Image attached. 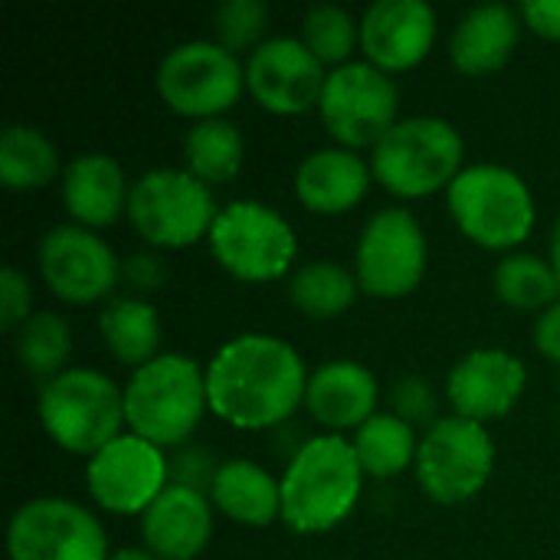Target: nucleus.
Segmentation results:
<instances>
[{
    "label": "nucleus",
    "instance_id": "obj_1",
    "mask_svg": "<svg viewBox=\"0 0 560 560\" xmlns=\"http://www.w3.org/2000/svg\"><path fill=\"white\" fill-rule=\"evenodd\" d=\"M305 387L308 374L299 351L276 335H236L207 368L210 410L240 430L285 423L305 404Z\"/></svg>",
    "mask_w": 560,
    "mask_h": 560
},
{
    "label": "nucleus",
    "instance_id": "obj_2",
    "mask_svg": "<svg viewBox=\"0 0 560 560\" xmlns=\"http://www.w3.org/2000/svg\"><path fill=\"white\" fill-rule=\"evenodd\" d=\"M361 482L354 443L338 433L305 440L282 476V522L299 535L331 532L358 505Z\"/></svg>",
    "mask_w": 560,
    "mask_h": 560
},
{
    "label": "nucleus",
    "instance_id": "obj_3",
    "mask_svg": "<svg viewBox=\"0 0 560 560\" xmlns=\"http://www.w3.org/2000/svg\"><path fill=\"white\" fill-rule=\"evenodd\" d=\"M207 407V371L187 354H158L125 384V423L154 446H180Z\"/></svg>",
    "mask_w": 560,
    "mask_h": 560
},
{
    "label": "nucleus",
    "instance_id": "obj_4",
    "mask_svg": "<svg viewBox=\"0 0 560 560\" xmlns=\"http://www.w3.org/2000/svg\"><path fill=\"white\" fill-rule=\"evenodd\" d=\"M39 423L56 446L92 459L121 436L125 390L95 368H66L59 377L43 384Z\"/></svg>",
    "mask_w": 560,
    "mask_h": 560
},
{
    "label": "nucleus",
    "instance_id": "obj_5",
    "mask_svg": "<svg viewBox=\"0 0 560 560\" xmlns=\"http://www.w3.org/2000/svg\"><path fill=\"white\" fill-rule=\"evenodd\" d=\"M463 164V135L436 115L400 118L371 158L374 177L397 197H427L450 187Z\"/></svg>",
    "mask_w": 560,
    "mask_h": 560
},
{
    "label": "nucleus",
    "instance_id": "obj_6",
    "mask_svg": "<svg viewBox=\"0 0 560 560\" xmlns=\"http://www.w3.org/2000/svg\"><path fill=\"white\" fill-rule=\"evenodd\" d=\"M456 226L486 249H512L535 226V197L528 184L502 164H472L446 190Z\"/></svg>",
    "mask_w": 560,
    "mask_h": 560
},
{
    "label": "nucleus",
    "instance_id": "obj_7",
    "mask_svg": "<svg viewBox=\"0 0 560 560\" xmlns=\"http://www.w3.org/2000/svg\"><path fill=\"white\" fill-rule=\"evenodd\" d=\"M125 213L138 236H144L151 246L180 249L200 236H210L220 210L210 187L190 171L154 167L131 184Z\"/></svg>",
    "mask_w": 560,
    "mask_h": 560
},
{
    "label": "nucleus",
    "instance_id": "obj_8",
    "mask_svg": "<svg viewBox=\"0 0 560 560\" xmlns=\"http://www.w3.org/2000/svg\"><path fill=\"white\" fill-rule=\"evenodd\" d=\"M210 249L230 276L269 282L289 272L299 243L292 223L279 210L259 200H233L210 226Z\"/></svg>",
    "mask_w": 560,
    "mask_h": 560
},
{
    "label": "nucleus",
    "instance_id": "obj_9",
    "mask_svg": "<svg viewBox=\"0 0 560 560\" xmlns=\"http://www.w3.org/2000/svg\"><path fill=\"white\" fill-rule=\"evenodd\" d=\"M417 479L440 505H463L482 492L495 466L489 430L459 413L440 417L417 450Z\"/></svg>",
    "mask_w": 560,
    "mask_h": 560
},
{
    "label": "nucleus",
    "instance_id": "obj_10",
    "mask_svg": "<svg viewBox=\"0 0 560 560\" xmlns=\"http://www.w3.org/2000/svg\"><path fill=\"white\" fill-rule=\"evenodd\" d=\"M246 85V69L240 59L210 39H187L174 46L158 66V92L177 112L197 121L220 118L236 105Z\"/></svg>",
    "mask_w": 560,
    "mask_h": 560
},
{
    "label": "nucleus",
    "instance_id": "obj_11",
    "mask_svg": "<svg viewBox=\"0 0 560 560\" xmlns=\"http://www.w3.org/2000/svg\"><path fill=\"white\" fill-rule=\"evenodd\" d=\"M427 272V236L420 220L404 207L377 210L358 240L354 276L368 295H410Z\"/></svg>",
    "mask_w": 560,
    "mask_h": 560
},
{
    "label": "nucleus",
    "instance_id": "obj_12",
    "mask_svg": "<svg viewBox=\"0 0 560 560\" xmlns=\"http://www.w3.org/2000/svg\"><path fill=\"white\" fill-rule=\"evenodd\" d=\"M400 92L394 79L371 62H345L328 72L318 112L325 128L345 148L377 144L397 125Z\"/></svg>",
    "mask_w": 560,
    "mask_h": 560
},
{
    "label": "nucleus",
    "instance_id": "obj_13",
    "mask_svg": "<svg viewBox=\"0 0 560 560\" xmlns=\"http://www.w3.org/2000/svg\"><path fill=\"white\" fill-rule=\"evenodd\" d=\"M105 528L82 505L46 495L20 505L7 528L10 560H108Z\"/></svg>",
    "mask_w": 560,
    "mask_h": 560
},
{
    "label": "nucleus",
    "instance_id": "obj_14",
    "mask_svg": "<svg viewBox=\"0 0 560 560\" xmlns=\"http://www.w3.org/2000/svg\"><path fill=\"white\" fill-rule=\"evenodd\" d=\"M171 463L161 446L128 433L112 440L89 459L85 486L89 495L115 515H144L148 505L167 489Z\"/></svg>",
    "mask_w": 560,
    "mask_h": 560
},
{
    "label": "nucleus",
    "instance_id": "obj_15",
    "mask_svg": "<svg viewBox=\"0 0 560 560\" xmlns=\"http://www.w3.org/2000/svg\"><path fill=\"white\" fill-rule=\"evenodd\" d=\"M39 272L52 295L89 305L115 289L121 262L112 246L89 226L62 223L46 230V236L39 240Z\"/></svg>",
    "mask_w": 560,
    "mask_h": 560
},
{
    "label": "nucleus",
    "instance_id": "obj_16",
    "mask_svg": "<svg viewBox=\"0 0 560 560\" xmlns=\"http://www.w3.org/2000/svg\"><path fill=\"white\" fill-rule=\"evenodd\" d=\"M325 62L295 36H269L249 52L246 85L256 102L276 115H302L322 102L328 72Z\"/></svg>",
    "mask_w": 560,
    "mask_h": 560
},
{
    "label": "nucleus",
    "instance_id": "obj_17",
    "mask_svg": "<svg viewBox=\"0 0 560 560\" xmlns=\"http://www.w3.org/2000/svg\"><path fill=\"white\" fill-rule=\"evenodd\" d=\"M525 381V364L515 354L499 348H479L453 364L446 397L466 420H499L518 404Z\"/></svg>",
    "mask_w": 560,
    "mask_h": 560
},
{
    "label": "nucleus",
    "instance_id": "obj_18",
    "mask_svg": "<svg viewBox=\"0 0 560 560\" xmlns=\"http://www.w3.org/2000/svg\"><path fill=\"white\" fill-rule=\"evenodd\" d=\"M433 39L436 10L427 0H377L361 16V49L384 72L417 66Z\"/></svg>",
    "mask_w": 560,
    "mask_h": 560
},
{
    "label": "nucleus",
    "instance_id": "obj_19",
    "mask_svg": "<svg viewBox=\"0 0 560 560\" xmlns=\"http://www.w3.org/2000/svg\"><path fill=\"white\" fill-rule=\"evenodd\" d=\"M213 535V515L203 492L167 486L141 515V538L158 560H194Z\"/></svg>",
    "mask_w": 560,
    "mask_h": 560
},
{
    "label": "nucleus",
    "instance_id": "obj_20",
    "mask_svg": "<svg viewBox=\"0 0 560 560\" xmlns=\"http://www.w3.org/2000/svg\"><path fill=\"white\" fill-rule=\"evenodd\" d=\"M305 407L315 423L335 430H358L374 417L377 407V377L358 361H328L315 368L305 387Z\"/></svg>",
    "mask_w": 560,
    "mask_h": 560
},
{
    "label": "nucleus",
    "instance_id": "obj_21",
    "mask_svg": "<svg viewBox=\"0 0 560 560\" xmlns=\"http://www.w3.org/2000/svg\"><path fill=\"white\" fill-rule=\"evenodd\" d=\"M522 36V13L509 3H479L466 10L453 30L450 56L469 75H489L502 69L518 46Z\"/></svg>",
    "mask_w": 560,
    "mask_h": 560
},
{
    "label": "nucleus",
    "instance_id": "obj_22",
    "mask_svg": "<svg viewBox=\"0 0 560 560\" xmlns=\"http://www.w3.org/2000/svg\"><path fill=\"white\" fill-rule=\"evenodd\" d=\"M62 203L79 226H108L128 207V184L112 154L89 151L62 171Z\"/></svg>",
    "mask_w": 560,
    "mask_h": 560
},
{
    "label": "nucleus",
    "instance_id": "obj_23",
    "mask_svg": "<svg viewBox=\"0 0 560 560\" xmlns=\"http://www.w3.org/2000/svg\"><path fill=\"white\" fill-rule=\"evenodd\" d=\"M371 184L364 158L351 148H318L295 171V194L315 213L351 210Z\"/></svg>",
    "mask_w": 560,
    "mask_h": 560
},
{
    "label": "nucleus",
    "instance_id": "obj_24",
    "mask_svg": "<svg viewBox=\"0 0 560 560\" xmlns=\"http://www.w3.org/2000/svg\"><path fill=\"white\" fill-rule=\"evenodd\" d=\"M210 499L226 518L249 528H266L282 518V482H276L253 459L220 463L210 486Z\"/></svg>",
    "mask_w": 560,
    "mask_h": 560
},
{
    "label": "nucleus",
    "instance_id": "obj_25",
    "mask_svg": "<svg viewBox=\"0 0 560 560\" xmlns=\"http://www.w3.org/2000/svg\"><path fill=\"white\" fill-rule=\"evenodd\" d=\"M98 335L115 361L138 371L158 358V345H161L158 308L138 295L108 299L105 308L98 312Z\"/></svg>",
    "mask_w": 560,
    "mask_h": 560
},
{
    "label": "nucleus",
    "instance_id": "obj_26",
    "mask_svg": "<svg viewBox=\"0 0 560 560\" xmlns=\"http://www.w3.org/2000/svg\"><path fill=\"white\" fill-rule=\"evenodd\" d=\"M59 171L56 144L33 125H7L0 135V180L10 190H39Z\"/></svg>",
    "mask_w": 560,
    "mask_h": 560
},
{
    "label": "nucleus",
    "instance_id": "obj_27",
    "mask_svg": "<svg viewBox=\"0 0 560 560\" xmlns=\"http://www.w3.org/2000/svg\"><path fill=\"white\" fill-rule=\"evenodd\" d=\"M187 171L203 184H223L243 167V131L226 118H203L184 138Z\"/></svg>",
    "mask_w": 560,
    "mask_h": 560
},
{
    "label": "nucleus",
    "instance_id": "obj_28",
    "mask_svg": "<svg viewBox=\"0 0 560 560\" xmlns=\"http://www.w3.org/2000/svg\"><path fill=\"white\" fill-rule=\"evenodd\" d=\"M417 433L410 423H404L394 413H374L364 427L354 433V453L364 469V476L390 479L404 472L410 463H417Z\"/></svg>",
    "mask_w": 560,
    "mask_h": 560
},
{
    "label": "nucleus",
    "instance_id": "obj_29",
    "mask_svg": "<svg viewBox=\"0 0 560 560\" xmlns=\"http://www.w3.org/2000/svg\"><path fill=\"white\" fill-rule=\"evenodd\" d=\"M358 276H351L345 266L331 259L305 262L289 279V299L299 312L308 318H335L345 308H351L358 295Z\"/></svg>",
    "mask_w": 560,
    "mask_h": 560
},
{
    "label": "nucleus",
    "instance_id": "obj_30",
    "mask_svg": "<svg viewBox=\"0 0 560 560\" xmlns=\"http://www.w3.org/2000/svg\"><path fill=\"white\" fill-rule=\"evenodd\" d=\"M495 295L522 312H545L558 302L560 279L555 266L535 253H512L492 272Z\"/></svg>",
    "mask_w": 560,
    "mask_h": 560
},
{
    "label": "nucleus",
    "instance_id": "obj_31",
    "mask_svg": "<svg viewBox=\"0 0 560 560\" xmlns=\"http://www.w3.org/2000/svg\"><path fill=\"white\" fill-rule=\"evenodd\" d=\"M16 361L33 374V377H59L66 371V361L72 354V331L62 315L56 312H33L20 328H16Z\"/></svg>",
    "mask_w": 560,
    "mask_h": 560
},
{
    "label": "nucleus",
    "instance_id": "obj_32",
    "mask_svg": "<svg viewBox=\"0 0 560 560\" xmlns=\"http://www.w3.org/2000/svg\"><path fill=\"white\" fill-rule=\"evenodd\" d=\"M302 43L322 59L345 66L354 43H361V23L338 3H315L302 16Z\"/></svg>",
    "mask_w": 560,
    "mask_h": 560
},
{
    "label": "nucleus",
    "instance_id": "obj_33",
    "mask_svg": "<svg viewBox=\"0 0 560 560\" xmlns=\"http://www.w3.org/2000/svg\"><path fill=\"white\" fill-rule=\"evenodd\" d=\"M266 23H269V7L262 0H226L213 13V30L220 36V46L230 49L233 56L262 46Z\"/></svg>",
    "mask_w": 560,
    "mask_h": 560
},
{
    "label": "nucleus",
    "instance_id": "obj_34",
    "mask_svg": "<svg viewBox=\"0 0 560 560\" xmlns=\"http://www.w3.org/2000/svg\"><path fill=\"white\" fill-rule=\"evenodd\" d=\"M390 407H394V417H400L404 423L410 427H433L440 420V397L433 390V384L427 377H400L394 387H390Z\"/></svg>",
    "mask_w": 560,
    "mask_h": 560
},
{
    "label": "nucleus",
    "instance_id": "obj_35",
    "mask_svg": "<svg viewBox=\"0 0 560 560\" xmlns=\"http://www.w3.org/2000/svg\"><path fill=\"white\" fill-rule=\"evenodd\" d=\"M30 318V279L7 266L0 272V328L16 331Z\"/></svg>",
    "mask_w": 560,
    "mask_h": 560
},
{
    "label": "nucleus",
    "instance_id": "obj_36",
    "mask_svg": "<svg viewBox=\"0 0 560 560\" xmlns=\"http://www.w3.org/2000/svg\"><path fill=\"white\" fill-rule=\"evenodd\" d=\"M217 469L220 466H213V459L203 450H180L171 459V486H184V489L203 492V489L213 486Z\"/></svg>",
    "mask_w": 560,
    "mask_h": 560
},
{
    "label": "nucleus",
    "instance_id": "obj_37",
    "mask_svg": "<svg viewBox=\"0 0 560 560\" xmlns=\"http://www.w3.org/2000/svg\"><path fill=\"white\" fill-rule=\"evenodd\" d=\"M518 13L528 23V30H535L538 36L560 39V0H528L522 3Z\"/></svg>",
    "mask_w": 560,
    "mask_h": 560
},
{
    "label": "nucleus",
    "instance_id": "obj_38",
    "mask_svg": "<svg viewBox=\"0 0 560 560\" xmlns=\"http://www.w3.org/2000/svg\"><path fill=\"white\" fill-rule=\"evenodd\" d=\"M121 276H125L135 289L151 292V289H158V285L164 282V262H161L158 256H151V253H138V256L125 259Z\"/></svg>",
    "mask_w": 560,
    "mask_h": 560
},
{
    "label": "nucleus",
    "instance_id": "obj_39",
    "mask_svg": "<svg viewBox=\"0 0 560 560\" xmlns=\"http://www.w3.org/2000/svg\"><path fill=\"white\" fill-rule=\"evenodd\" d=\"M535 345H538V351L548 361L560 364V299L551 308H545L538 315V322H535Z\"/></svg>",
    "mask_w": 560,
    "mask_h": 560
},
{
    "label": "nucleus",
    "instance_id": "obj_40",
    "mask_svg": "<svg viewBox=\"0 0 560 560\" xmlns=\"http://www.w3.org/2000/svg\"><path fill=\"white\" fill-rule=\"evenodd\" d=\"M551 266H555V272H558L560 279V217L558 223H555V233H551Z\"/></svg>",
    "mask_w": 560,
    "mask_h": 560
},
{
    "label": "nucleus",
    "instance_id": "obj_41",
    "mask_svg": "<svg viewBox=\"0 0 560 560\" xmlns=\"http://www.w3.org/2000/svg\"><path fill=\"white\" fill-rule=\"evenodd\" d=\"M108 560H158L151 551H135V548H125V551H115Z\"/></svg>",
    "mask_w": 560,
    "mask_h": 560
}]
</instances>
